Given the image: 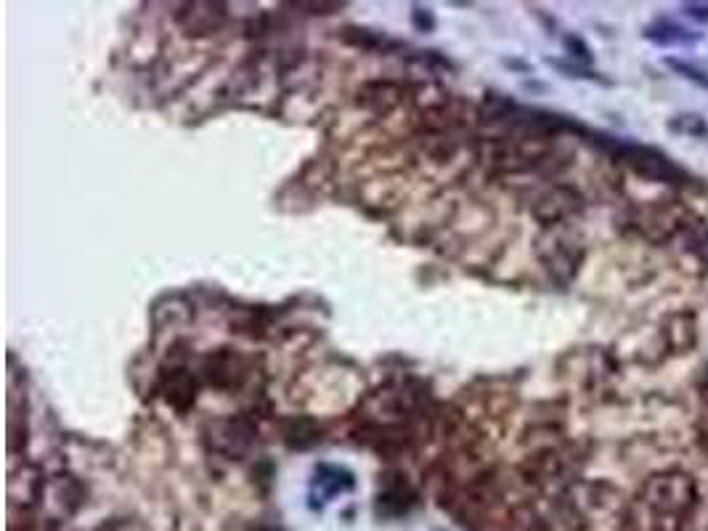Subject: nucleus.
Masks as SVG:
<instances>
[{"instance_id":"f257e3e1","label":"nucleus","mask_w":708,"mask_h":531,"mask_svg":"<svg viewBox=\"0 0 708 531\" xmlns=\"http://www.w3.org/2000/svg\"><path fill=\"white\" fill-rule=\"evenodd\" d=\"M701 502L698 481L687 470L669 468L650 473L640 492L621 510L624 531H682L693 521Z\"/></svg>"},{"instance_id":"f03ea898","label":"nucleus","mask_w":708,"mask_h":531,"mask_svg":"<svg viewBox=\"0 0 708 531\" xmlns=\"http://www.w3.org/2000/svg\"><path fill=\"white\" fill-rule=\"evenodd\" d=\"M693 224L690 210L674 200L645 202L640 208H634L632 218H629V226L653 245H666L674 237H682Z\"/></svg>"},{"instance_id":"7ed1b4c3","label":"nucleus","mask_w":708,"mask_h":531,"mask_svg":"<svg viewBox=\"0 0 708 531\" xmlns=\"http://www.w3.org/2000/svg\"><path fill=\"white\" fill-rule=\"evenodd\" d=\"M613 149L618 160L624 162L626 168L637 173L645 181L663 186H685L690 184L685 168H679L677 162L671 160L669 154L658 152L655 147H642V144H624V141H610L608 144Z\"/></svg>"},{"instance_id":"20e7f679","label":"nucleus","mask_w":708,"mask_h":531,"mask_svg":"<svg viewBox=\"0 0 708 531\" xmlns=\"http://www.w3.org/2000/svg\"><path fill=\"white\" fill-rule=\"evenodd\" d=\"M539 258L557 282H571L584 261V239L571 226H547L539 237Z\"/></svg>"},{"instance_id":"39448f33","label":"nucleus","mask_w":708,"mask_h":531,"mask_svg":"<svg viewBox=\"0 0 708 531\" xmlns=\"http://www.w3.org/2000/svg\"><path fill=\"white\" fill-rule=\"evenodd\" d=\"M584 210V197L573 186H552L547 192H541L533 202V216L539 218L544 226H560L568 218Z\"/></svg>"},{"instance_id":"423d86ee","label":"nucleus","mask_w":708,"mask_h":531,"mask_svg":"<svg viewBox=\"0 0 708 531\" xmlns=\"http://www.w3.org/2000/svg\"><path fill=\"white\" fill-rule=\"evenodd\" d=\"M661 338L674 354H690L698 346V319L693 311H674L663 319Z\"/></svg>"},{"instance_id":"0eeeda50","label":"nucleus","mask_w":708,"mask_h":531,"mask_svg":"<svg viewBox=\"0 0 708 531\" xmlns=\"http://www.w3.org/2000/svg\"><path fill=\"white\" fill-rule=\"evenodd\" d=\"M642 35H645L650 43H655V46H661V48L695 46V43L701 40V35H695L693 30H685L682 24L671 22V19H655L653 24H648V27H645V32H642Z\"/></svg>"},{"instance_id":"6e6552de","label":"nucleus","mask_w":708,"mask_h":531,"mask_svg":"<svg viewBox=\"0 0 708 531\" xmlns=\"http://www.w3.org/2000/svg\"><path fill=\"white\" fill-rule=\"evenodd\" d=\"M223 19H226V11H223V6H218V3H215V6L213 3H194V6H186V11H183L181 16L183 27L194 32V35L218 30Z\"/></svg>"},{"instance_id":"1a4fd4ad","label":"nucleus","mask_w":708,"mask_h":531,"mask_svg":"<svg viewBox=\"0 0 708 531\" xmlns=\"http://www.w3.org/2000/svg\"><path fill=\"white\" fill-rule=\"evenodd\" d=\"M682 250H685L698 266L708 269V224L695 221V224L682 234Z\"/></svg>"},{"instance_id":"9d476101","label":"nucleus","mask_w":708,"mask_h":531,"mask_svg":"<svg viewBox=\"0 0 708 531\" xmlns=\"http://www.w3.org/2000/svg\"><path fill=\"white\" fill-rule=\"evenodd\" d=\"M669 128L674 133H682V136H690V139H708V123L701 115H677L671 117Z\"/></svg>"},{"instance_id":"9b49d317","label":"nucleus","mask_w":708,"mask_h":531,"mask_svg":"<svg viewBox=\"0 0 708 531\" xmlns=\"http://www.w3.org/2000/svg\"><path fill=\"white\" fill-rule=\"evenodd\" d=\"M507 531H549L544 518L531 508H518L507 518Z\"/></svg>"},{"instance_id":"f8f14e48","label":"nucleus","mask_w":708,"mask_h":531,"mask_svg":"<svg viewBox=\"0 0 708 531\" xmlns=\"http://www.w3.org/2000/svg\"><path fill=\"white\" fill-rule=\"evenodd\" d=\"M666 64H669L671 70L677 72V75L687 77L690 83L698 85V88H708V75L703 70H698L695 64L685 62V59H674V56H669V59H666Z\"/></svg>"},{"instance_id":"ddd939ff","label":"nucleus","mask_w":708,"mask_h":531,"mask_svg":"<svg viewBox=\"0 0 708 531\" xmlns=\"http://www.w3.org/2000/svg\"><path fill=\"white\" fill-rule=\"evenodd\" d=\"M96 531H149L141 521H133V518H112L107 524H101Z\"/></svg>"},{"instance_id":"4468645a","label":"nucleus","mask_w":708,"mask_h":531,"mask_svg":"<svg viewBox=\"0 0 708 531\" xmlns=\"http://www.w3.org/2000/svg\"><path fill=\"white\" fill-rule=\"evenodd\" d=\"M565 48L571 51L576 59H581V62H592V51L587 48V43L579 38H565Z\"/></svg>"},{"instance_id":"2eb2a0df","label":"nucleus","mask_w":708,"mask_h":531,"mask_svg":"<svg viewBox=\"0 0 708 531\" xmlns=\"http://www.w3.org/2000/svg\"><path fill=\"white\" fill-rule=\"evenodd\" d=\"M682 11H685L690 19H695V22L708 24V3H685Z\"/></svg>"},{"instance_id":"dca6fc26","label":"nucleus","mask_w":708,"mask_h":531,"mask_svg":"<svg viewBox=\"0 0 708 531\" xmlns=\"http://www.w3.org/2000/svg\"><path fill=\"white\" fill-rule=\"evenodd\" d=\"M695 433H698V444H701V449L708 457V409L701 415L698 425H695Z\"/></svg>"},{"instance_id":"f3484780","label":"nucleus","mask_w":708,"mask_h":531,"mask_svg":"<svg viewBox=\"0 0 708 531\" xmlns=\"http://www.w3.org/2000/svg\"><path fill=\"white\" fill-rule=\"evenodd\" d=\"M701 396H703V404H706V409H708V375L703 378V383H701Z\"/></svg>"}]
</instances>
